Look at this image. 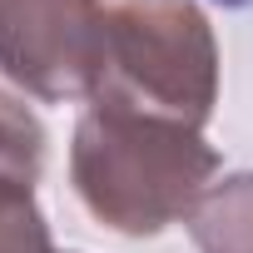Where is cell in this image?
<instances>
[{
    "instance_id": "cell-4",
    "label": "cell",
    "mask_w": 253,
    "mask_h": 253,
    "mask_svg": "<svg viewBox=\"0 0 253 253\" xmlns=\"http://www.w3.org/2000/svg\"><path fill=\"white\" fill-rule=\"evenodd\" d=\"M199 253H253V174L209 184V194L184 218Z\"/></svg>"
},
{
    "instance_id": "cell-5",
    "label": "cell",
    "mask_w": 253,
    "mask_h": 253,
    "mask_svg": "<svg viewBox=\"0 0 253 253\" xmlns=\"http://www.w3.org/2000/svg\"><path fill=\"white\" fill-rule=\"evenodd\" d=\"M45 169V129L40 119L0 89V194H35Z\"/></svg>"
},
{
    "instance_id": "cell-3",
    "label": "cell",
    "mask_w": 253,
    "mask_h": 253,
    "mask_svg": "<svg viewBox=\"0 0 253 253\" xmlns=\"http://www.w3.org/2000/svg\"><path fill=\"white\" fill-rule=\"evenodd\" d=\"M104 0H0V70L25 94L94 99L104 80Z\"/></svg>"
},
{
    "instance_id": "cell-1",
    "label": "cell",
    "mask_w": 253,
    "mask_h": 253,
    "mask_svg": "<svg viewBox=\"0 0 253 253\" xmlns=\"http://www.w3.org/2000/svg\"><path fill=\"white\" fill-rule=\"evenodd\" d=\"M213 169V144L174 119L89 104V114L75 124L70 179L84 209L119 233L144 238L189 218L194 204L209 194Z\"/></svg>"
},
{
    "instance_id": "cell-7",
    "label": "cell",
    "mask_w": 253,
    "mask_h": 253,
    "mask_svg": "<svg viewBox=\"0 0 253 253\" xmlns=\"http://www.w3.org/2000/svg\"><path fill=\"white\" fill-rule=\"evenodd\" d=\"M223 5H253V0H223Z\"/></svg>"
},
{
    "instance_id": "cell-6",
    "label": "cell",
    "mask_w": 253,
    "mask_h": 253,
    "mask_svg": "<svg viewBox=\"0 0 253 253\" xmlns=\"http://www.w3.org/2000/svg\"><path fill=\"white\" fill-rule=\"evenodd\" d=\"M0 253H55L35 194H0Z\"/></svg>"
},
{
    "instance_id": "cell-2",
    "label": "cell",
    "mask_w": 253,
    "mask_h": 253,
    "mask_svg": "<svg viewBox=\"0 0 253 253\" xmlns=\"http://www.w3.org/2000/svg\"><path fill=\"white\" fill-rule=\"evenodd\" d=\"M94 104L204 129L218 104V45L194 0H114Z\"/></svg>"
}]
</instances>
